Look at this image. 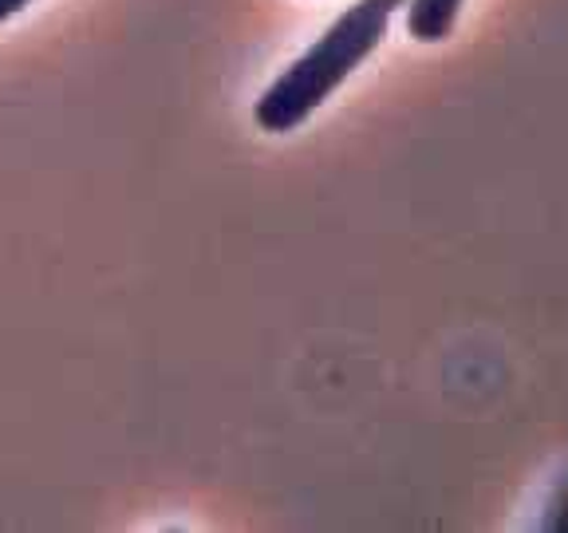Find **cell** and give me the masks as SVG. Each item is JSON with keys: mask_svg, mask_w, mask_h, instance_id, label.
Wrapping results in <instances>:
<instances>
[{"mask_svg": "<svg viewBox=\"0 0 568 533\" xmlns=\"http://www.w3.org/2000/svg\"><path fill=\"white\" fill-rule=\"evenodd\" d=\"M407 0H355L324 36H316L253 103V119L265 134H293L328 103L355 71L383 48L395 12Z\"/></svg>", "mask_w": 568, "mask_h": 533, "instance_id": "1", "label": "cell"}, {"mask_svg": "<svg viewBox=\"0 0 568 533\" xmlns=\"http://www.w3.org/2000/svg\"><path fill=\"white\" fill-rule=\"evenodd\" d=\"M466 0H407V36L415 44H443L462 20Z\"/></svg>", "mask_w": 568, "mask_h": 533, "instance_id": "2", "label": "cell"}, {"mask_svg": "<svg viewBox=\"0 0 568 533\" xmlns=\"http://www.w3.org/2000/svg\"><path fill=\"white\" fill-rule=\"evenodd\" d=\"M28 4H32V0H0V24H9L12 17H20Z\"/></svg>", "mask_w": 568, "mask_h": 533, "instance_id": "3", "label": "cell"}]
</instances>
